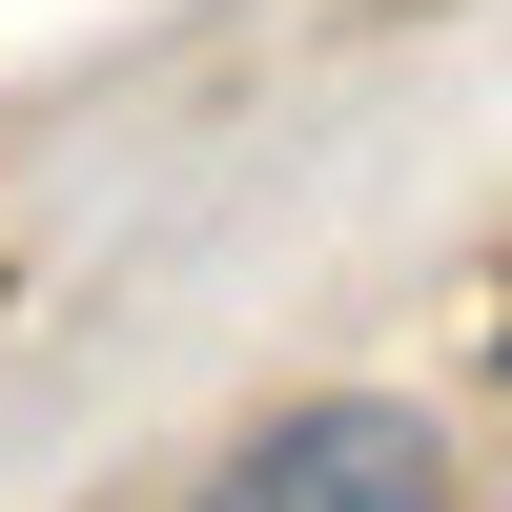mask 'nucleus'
Listing matches in <instances>:
<instances>
[{
	"instance_id": "obj_1",
	"label": "nucleus",
	"mask_w": 512,
	"mask_h": 512,
	"mask_svg": "<svg viewBox=\"0 0 512 512\" xmlns=\"http://www.w3.org/2000/svg\"><path fill=\"white\" fill-rule=\"evenodd\" d=\"M164 512H451V431L410 390H308V410H267L246 451H205Z\"/></svg>"
}]
</instances>
